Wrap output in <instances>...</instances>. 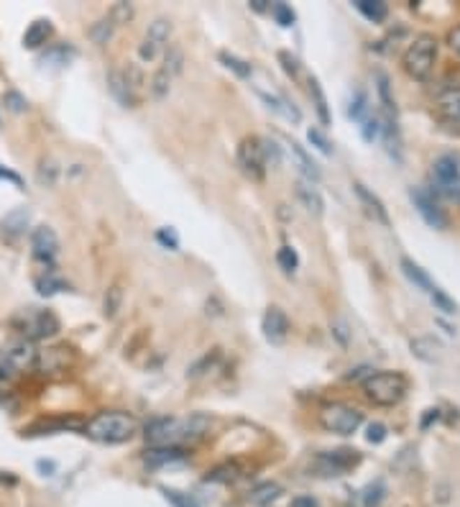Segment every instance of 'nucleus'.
Segmentation results:
<instances>
[{
  "mask_svg": "<svg viewBox=\"0 0 460 507\" xmlns=\"http://www.w3.org/2000/svg\"><path fill=\"white\" fill-rule=\"evenodd\" d=\"M210 428V418L194 412L189 418H156L146 425V440L151 446H171L200 440Z\"/></svg>",
  "mask_w": 460,
  "mask_h": 507,
  "instance_id": "nucleus-1",
  "label": "nucleus"
},
{
  "mask_svg": "<svg viewBox=\"0 0 460 507\" xmlns=\"http://www.w3.org/2000/svg\"><path fill=\"white\" fill-rule=\"evenodd\" d=\"M136 431H138V420L120 410L97 412L95 418L85 425V433L100 443H126L134 438Z\"/></svg>",
  "mask_w": 460,
  "mask_h": 507,
  "instance_id": "nucleus-2",
  "label": "nucleus"
},
{
  "mask_svg": "<svg viewBox=\"0 0 460 507\" xmlns=\"http://www.w3.org/2000/svg\"><path fill=\"white\" fill-rule=\"evenodd\" d=\"M435 60H438V39L432 36V34H419V36H415V41L407 46V52L401 57V64H404V72H407L412 80L424 83V80L432 75Z\"/></svg>",
  "mask_w": 460,
  "mask_h": 507,
  "instance_id": "nucleus-3",
  "label": "nucleus"
},
{
  "mask_svg": "<svg viewBox=\"0 0 460 507\" xmlns=\"http://www.w3.org/2000/svg\"><path fill=\"white\" fill-rule=\"evenodd\" d=\"M409 389V382L404 374L399 372H379L366 377L364 382V392L366 397L371 400L373 405H381V408H391V405H399L404 400Z\"/></svg>",
  "mask_w": 460,
  "mask_h": 507,
  "instance_id": "nucleus-4",
  "label": "nucleus"
},
{
  "mask_svg": "<svg viewBox=\"0 0 460 507\" xmlns=\"http://www.w3.org/2000/svg\"><path fill=\"white\" fill-rule=\"evenodd\" d=\"M430 177H432V187H435L440 195H445L447 200L460 202V154L458 151L440 154V157L432 162Z\"/></svg>",
  "mask_w": 460,
  "mask_h": 507,
  "instance_id": "nucleus-5",
  "label": "nucleus"
},
{
  "mask_svg": "<svg viewBox=\"0 0 460 507\" xmlns=\"http://www.w3.org/2000/svg\"><path fill=\"white\" fill-rule=\"evenodd\" d=\"M319 423L322 428L330 433H338V436H353V433L364 425V412L350 408V405L343 403H333L325 405L319 410Z\"/></svg>",
  "mask_w": 460,
  "mask_h": 507,
  "instance_id": "nucleus-6",
  "label": "nucleus"
},
{
  "mask_svg": "<svg viewBox=\"0 0 460 507\" xmlns=\"http://www.w3.org/2000/svg\"><path fill=\"white\" fill-rule=\"evenodd\" d=\"M361 461L358 451L353 448H338V451H325L312 461V469L317 471L319 477H340L345 471H350L356 464Z\"/></svg>",
  "mask_w": 460,
  "mask_h": 507,
  "instance_id": "nucleus-7",
  "label": "nucleus"
},
{
  "mask_svg": "<svg viewBox=\"0 0 460 507\" xmlns=\"http://www.w3.org/2000/svg\"><path fill=\"white\" fill-rule=\"evenodd\" d=\"M171 36V21L169 18H154L146 29L141 46H138V57L141 62H156L166 52V41Z\"/></svg>",
  "mask_w": 460,
  "mask_h": 507,
  "instance_id": "nucleus-8",
  "label": "nucleus"
},
{
  "mask_svg": "<svg viewBox=\"0 0 460 507\" xmlns=\"http://www.w3.org/2000/svg\"><path fill=\"white\" fill-rule=\"evenodd\" d=\"M238 165L243 169V174H248L251 179H264L266 174V157H264V146H261V139L251 136V139H243L240 146H238Z\"/></svg>",
  "mask_w": 460,
  "mask_h": 507,
  "instance_id": "nucleus-9",
  "label": "nucleus"
},
{
  "mask_svg": "<svg viewBox=\"0 0 460 507\" xmlns=\"http://www.w3.org/2000/svg\"><path fill=\"white\" fill-rule=\"evenodd\" d=\"M409 197L415 202L417 213L424 218V223L432 225V228H438V231L447 228V216L443 213V208L438 205V200H435V195H432L430 190H424V187H412V190H409Z\"/></svg>",
  "mask_w": 460,
  "mask_h": 507,
  "instance_id": "nucleus-10",
  "label": "nucleus"
},
{
  "mask_svg": "<svg viewBox=\"0 0 460 507\" xmlns=\"http://www.w3.org/2000/svg\"><path fill=\"white\" fill-rule=\"evenodd\" d=\"M31 251H34V256L38 261H52L59 254V239H57L54 228H49V225L34 228V233H31Z\"/></svg>",
  "mask_w": 460,
  "mask_h": 507,
  "instance_id": "nucleus-11",
  "label": "nucleus"
},
{
  "mask_svg": "<svg viewBox=\"0 0 460 507\" xmlns=\"http://www.w3.org/2000/svg\"><path fill=\"white\" fill-rule=\"evenodd\" d=\"M261 331H264V338L268 343H284L289 336V318L282 307H268L264 323H261Z\"/></svg>",
  "mask_w": 460,
  "mask_h": 507,
  "instance_id": "nucleus-12",
  "label": "nucleus"
},
{
  "mask_svg": "<svg viewBox=\"0 0 460 507\" xmlns=\"http://www.w3.org/2000/svg\"><path fill=\"white\" fill-rule=\"evenodd\" d=\"M69 364H72V354H69L67 346H54V349L38 351L36 364L34 366L44 374H57V372H64Z\"/></svg>",
  "mask_w": 460,
  "mask_h": 507,
  "instance_id": "nucleus-13",
  "label": "nucleus"
},
{
  "mask_svg": "<svg viewBox=\"0 0 460 507\" xmlns=\"http://www.w3.org/2000/svg\"><path fill=\"white\" fill-rule=\"evenodd\" d=\"M23 331H26L31 338H46V336H52V333H57V331H59V321H57L52 313L38 310V313H29V315H26Z\"/></svg>",
  "mask_w": 460,
  "mask_h": 507,
  "instance_id": "nucleus-14",
  "label": "nucleus"
},
{
  "mask_svg": "<svg viewBox=\"0 0 460 507\" xmlns=\"http://www.w3.org/2000/svg\"><path fill=\"white\" fill-rule=\"evenodd\" d=\"M353 190H356L358 200H361V205H364L366 213H368V216H371L376 223L389 225V213H386L384 202H381L379 195H373L371 190H368L366 185H361V182H356V185H353Z\"/></svg>",
  "mask_w": 460,
  "mask_h": 507,
  "instance_id": "nucleus-15",
  "label": "nucleus"
},
{
  "mask_svg": "<svg viewBox=\"0 0 460 507\" xmlns=\"http://www.w3.org/2000/svg\"><path fill=\"white\" fill-rule=\"evenodd\" d=\"M29 223H31L29 208H15V210H10V213L3 218V221H0V233H3L6 239L15 241L18 236H23V233H26Z\"/></svg>",
  "mask_w": 460,
  "mask_h": 507,
  "instance_id": "nucleus-16",
  "label": "nucleus"
},
{
  "mask_svg": "<svg viewBox=\"0 0 460 507\" xmlns=\"http://www.w3.org/2000/svg\"><path fill=\"white\" fill-rule=\"evenodd\" d=\"M108 90H110L113 97H115L120 105H126V108H134L136 105V90L131 88V83L126 80V72L110 69V75H108Z\"/></svg>",
  "mask_w": 460,
  "mask_h": 507,
  "instance_id": "nucleus-17",
  "label": "nucleus"
},
{
  "mask_svg": "<svg viewBox=\"0 0 460 507\" xmlns=\"http://www.w3.org/2000/svg\"><path fill=\"white\" fill-rule=\"evenodd\" d=\"M297 197L299 202L307 208L310 216H322L325 213V202H322V195L312 187V182H305V179H299L297 182Z\"/></svg>",
  "mask_w": 460,
  "mask_h": 507,
  "instance_id": "nucleus-18",
  "label": "nucleus"
},
{
  "mask_svg": "<svg viewBox=\"0 0 460 507\" xmlns=\"http://www.w3.org/2000/svg\"><path fill=\"white\" fill-rule=\"evenodd\" d=\"M401 272L407 275V279L412 284H417L422 292H427V295H432V292L438 290V284L432 282L430 277H427V272H424L419 264H415L412 259H401Z\"/></svg>",
  "mask_w": 460,
  "mask_h": 507,
  "instance_id": "nucleus-19",
  "label": "nucleus"
},
{
  "mask_svg": "<svg viewBox=\"0 0 460 507\" xmlns=\"http://www.w3.org/2000/svg\"><path fill=\"white\" fill-rule=\"evenodd\" d=\"M36 356L38 351L31 346V343H18L13 349L6 354V364L13 366V369H26V366H34L36 364Z\"/></svg>",
  "mask_w": 460,
  "mask_h": 507,
  "instance_id": "nucleus-20",
  "label": "nucleus"
},
{
  "mask_svg": "<svg viewBox=\"0 0 460 507\" xmlns=\"http://www.w3.org/2000/svg\"><path fill=\"white\" fill-rule=\"evenodd\" d=\"M185 459V451L182 448H171V446H151L146 451V464L149 466H164V464H174Z\"/></svg>",
  "mask_w": 460,
  "mask_h": 507,
  "instance_id": "nucleus-21",
  "label": "nucleus"
},
{
  "mask_svg": "<svg viewBox=\"0 0 460 507\" xmlns=\"http://www.w3.org/2000/svg\"><path fill=\"white\" fill-rule=\"evenodd\" d=\"M412 354L417 359H422V361H440L443 359V346H440L435 338L430 336H422V338H415L412 341Z\"/></svg>",
  "mask_w": 460,
  "mask_h": 507,
  "instance_id": "nucleus-22",
  "label": "nucleus"
},
{
  "mask_svg": "<svg viewBox=\"0 0 460 507\" xmlns=\"http://www.w3.org/2000/svg\"><path fill=\"white\" fill-rule=\"evenodd\" d=\"M384 500H386V485L381 482V479H376V482H371V485H366L364 489L356 494L358 507H379Z\"/></svg>",
  "mask_w": 460,
  "mask_h": 507,
  "instance_id": "nucleus-23",
  "label": "nucleus"
},
{
  "mask_svg": "<svg viewBox=\"0 0 460 507\" xmlns=\"http://www.w3.org/2000/svg\"><path fill=\"white\" fill-rule=\"evenodd\" d=\"M52 36V23L49 21H34L23 34V46L26 49H38L41 44H46V39Z\"/></svg>",
  "mask_w": 460,
  "mask_h": 507,
  "instance_id": "nucleus-24",
  "label": "nucleus"
},
{
  "mask_svg": "<svg viewBox=\"0 0 460 507\" xmlns=\"http://www.w3.org/2000/svg\"><path fill=\"white\" fill-rule=\"evenodd\" d=\"M289 151H292V157H294V162H297L299 172H302V174H305L310 182H317V179H319V167L312 162L310 154H307V151L302 149L297 141H289Z\"/></svg>",
  "mask_w": 460,
  "mask_h": 507,
  "instance_id": "nucleus-25",
  "label": "nucleus"
},
{
  "mask_svg": "<svg viewBox=\"0 0 460 507\" xmlns=\"http://www.w3.org/2000/svg\"><path fill=\"white\" fill-rule=\"evenodd\" d=\"M279 497H282V487L276 485V482H264V485H259L248 494V502L256 507H268L271 502L279 500Z\"/></svg>",
  "mask_w": 460,
  "mask_h": 507,
  "instance_id": "nucleus-26",
  "label": "nucleus"
},
{
  "mask_svg": "<svg viewBox=\"0 0 460 507\" xmlns=\"http://www.w3.org/2000/svg\"><path fill=\"white\" fill-rule=\"evenodd\" d=\"M72 57H75V49L59 44V46L46 49V52L41 54V64H46V67H64V64L72 62Z\"/></svg>",
  "mask_w": 460,
  "mask_h": 507,
  "instance_id": "nucleus-27",
  "label": "nucleus"
},
{
  "mask_svg": "<svg viewBox=\"0 0 460 507\" xmlns=\"http://www.w3.org/2000/svg\"><path fill=\"white\" fill-rule=\"evenodd\" d=\"M438 108L447 120L460 123V90H450V92H445V95H440Z\"/></svg>",
  "mask_w": 460,
  "mask_h": 507,
  "instance_id": "nucleus-28",
  "label": "nucleus"
},
{
  "mask_svg": "<svg viewBox=\"0 0 460 507\" xmlns=\"http://www.w3.org/2000/svg\"><path fill=\"white\" fill-rule=\"evenodd\" d=\"M358 13H364L371 23H381L389 15V8L381 0H356Z\"/></svg>",
  "mask_w": 460,
  "mask_h": 507,
  "instance_id": "nucleus-29",
  "label": "nucleus"
},
{
  "mask_svg": "<svg viewBox=\"0 0 460 507\" xmlns=\"http://www.w3.org/2000/svg\"><path fill=\"white\" fill-rule=\"evenodd\" d=\"M36 290H38V295H44V298H52V295H57V292H64V290H69V284L62 279V277H57V275H44V277H38L36 279Z\"/></svg>",
  "mask_w": 460,
  "mask_h": 507,
  "instance_id": "nucleus-30",
  "label": "nucleus"
},
{
  "mask_svg": "<svg viewBox=\"0 0 460 507\" xmlns=\"http://www.w3.org/2000/svg\"><path fill=\"white\" fill-rule=\"evenodd\" d=\"M310 95H312V100H315V111H317V116H319V120L322 123H330V111H327V97H325V92H322V88H319V83L315 80V77H310Z\"/></svg>",
  "mask_w": 460,
  "mask_h": 507,
  "instance_id": "nucleus-31",
  "label": "nucleus"
},
{
  "mask_svg": "<svg viewBox=\"0 0 460 507\" xmlns=\"http://www.w3.org/2000/svg\"><path fill=\"white\" fill-rule=\"evenodd\" d=\"M171 83H174V77H171L169 72H166V69L159 67V72H156V75L151 77V85H149L151 95H154L156 100L166 97V95H169V90H171Z\"/></svg>",
  "mask_w": 460,
  "mask_h": 507,
  "instance_id": "nucleus-32",
  "label": "nucleus"
},
{
  "mask_svg": "<svg viewBox=\"0 0 460 507\" xmlns=\"http://www.w3.org/2000/svg\"><path fill=\"white\" fill-rule=\"evenodd\" d=\"M113 29H115V21H113L110 15H105V18H100L97 23L89 26V36H92L95 44H108V39L113 36Z\"/></svg>",
  "mask_w": 460,
  "mask_h": 507,
  "instance_id": "nucleus-33",
  "label": "nucleus"
},
{
  "mask_svg": "<svg viewBox=\"0 0 460 507\" xmlns=\"http://www.w3.org/2000/svg\"><path fill=\"white\" fill-rule=\"evenodd\" d=\"M376 88H379V97H381V103H384V111H386V116H391V118H396V103H394V97H391V88H389V77L384 75V72H379L376 75Z\"/></svg>",
  "mask_w": 460,
  "mask_h": 507,
  "instance_id": "nucleus-34",
  "label": "nucleus"
},
{
  "mask_svg": "<svg viewBox=\"0 0 460 507\" xmlns=\"http://www.w3.org/2000/svg\"><path fill=\"white\" fill-rule=\"evenodd\" d=\"M220 62H223L228 69H233L238 77H243V80H245V77H251V72H253L251 64H248L245 60H240V57H236V54L223 52V54H220Z\"/></svg>",
  "mask_w": 460,
  "mask_h": 507,
  "instance_id": "nucleus-35",
  "label": "nucleus"
},
{
  "mask_svg": "<svg viewBox=\"0 0 460 507\" xmlns=\"http://www.w3.org/2000/svg\"><path fill=\"white\" fill-rule=\"evenodd\" d=\"M366 108H368V95H366L364 90H356V95L350 97V103H348V118L364 120Z\"/></svg>",
  "mask_w": 460,
  "mask_h": 507,
  "instance_id": "nucleus-36",
  "label": "nucleus"
},
{
  "mask_svg": "<svg viewBox=\"0 0 460 507\" xmlns=\"http://www.w3.org/2000/svg\"><path fill=\"white\" fill-rule=\"evenodd\" d=\"M57 177H59V167L54 159H41V165H38V182L46 187H54L57 185Z\"/></svg>",
  "mask_w": 460,
  "mask_h": 507,
  "instance_id": "nucleus-37",
  "label": "nucleus"
},
{
  "mask_svg": "<svg viewBox=\"0 0 460 507\" xmlns=\"http://www.w3.org/2000/svg\"><path fill=\"white\" fill-rule=\"evenodd\" d=\"M276 261H279V267L287 272V275H294L297 272V267H299V256H297V251L292 246H282L279 251H276Z\"/></svg>",
  "mask_w": 460,
  "mask_h": 507,
  "instance_id": "nucleus-38",
  "label": "nucleus"
},
{
  "mask_svg": "<svg viewBox=\"0 0 460 507\" xmlns=\"http://www.w3.org/2000/svg\"><path fill=\"white\" fill-rule=\"evenodd\" d=\"M120 303H123V290H120V284H113L110 290L105 292V305H103V313L108 315V318H113V315L120 310Z\"/></svg>",
  "mask_w": 460,
  "mask_h": 507,
  "instance_id": "nucleus-39",
  "label": "nucleus"
},
{
  "mask_svg": "<svg viewBox=\"0 0 460 507\" xmlns=\"http://www.w3.org/2000/svg\"><path fill=\"white\" fill-rule=\"evenodd\" d=\"M330 333H333V338L340 343V346H348L350 338H353V331H350L345 318H335V321L330 323Z\"/></svg>",
  "mask_w": 460,
  "mask_h": 507,
  "instance_id": "nucleus-40",
  "label": "nucleus"
},
{
  "mask_svg": "<svg viewBox=\"0 0 460 507\" xmlns=\"http://www.w3.org/2000/svg\"><path fill=\"white\" fill-rule=\"evenodd\" d=\"M271 15H274L276 23H279V26H284V29L294 26V21H297L294 11H292V8L287 6V3H274V6H271Z\"/></svg>",
  "mask_w": 460,
  "mask_h": 507,
  "instance_id": "nucleus-41",
  "label": "nucleus"
},
{
  "mask_svg": "<svg viewBox=\"0 0 460 507\" xmlns=\"http://www.w3.org/2000/svg\"><path fill=\"white\" fill-rule=\"evenodd\" d=\"M364 141L373 144L376 139L381 136V118L379 116H368V118H364Z\"/></svg>",
  "mask_w": 460,
  "mask_h": 507,
  "instance_id": "nucleus-42",
  "label": "nucleus"
},
{
  "mask_svg": "<svg viewBox=\"0 0 460 507\" xmlns=\"http://www.w3.org/2000/svg\"><path fill=\"white\" fill-rule=\"evenodd\" d=\"M307 139H310V144L315 146L317 151H322V154H333V146H330V141H327V136L319 131V128H310L307 131Z\"/></svg>",
  "mask_w": 460,
  "mask_h": 507,
  "instance_id": "nucleus-43",
  "label": "nucleus"
},
{
  "mask_svg": "<svg viewBox=\"0 0 460 507\" xmlns=\"http://www.w3.org/2000/svg\"><path fill=\"white\" fill-rule=\"evenodd\" d=\"M430 298H432V303H435V307H438V310H443V313H445V315H453L455 310H458L453 300L447 298V295H445V292H443V290H440V287H438V290H435V292H432Z\"/></svg>",
  "mask_w": 460,
  "mask_h": 507,
  "instance_id": "nucleus-44",
  "label": "nucleus"
},
{
  "mask_svg": "<svg viewBox=\"0 0 460 507\" xmlns=\"http://www.w3.org/2000/svg\"><path fill=\"white\" fill-rule=\"evenodd\" d=\"M238 477V466L236 464H225L220 469H215L213 474H208V482H233Z\"/></svg>",
  "mask_w": 460,
  "mask_h": 507,
  "instance_id": "nucleus-45",
  "label": "nucleus"
},
{
  "mask_svg": "<svg viewBox=\"0 0 460 507\" xmlns=\"http://www.w3.org/2000/svg\"><path fill=\"white\" fill-rule=\"evenodd\" d=\"M110 18L115 21V26H118V23H128L134 18V6H131V3H115L110 11Z\"/></svg>",
  "mask_w": 460,
  "mask_h": 507,
  "instance_id": "nucleus-46",
  "label": "nucleus"
},
{
  "mask_svg": "<svg viewBox=\"0 0 460 507\" xmlns=\"http://www.w3.org/2000/svg\"><path fill=\"white\" fill-rule=\"evenodd\" d=\"M261 146H264V157H266V167L271 165H279L282 162V151H279V146H276L274 141H268V139H261Z\"/></svg>",
  "mask_w": 460,
  "mask_h": 507,
  "instance_id": "nucleus-47",
  "label": "nucleus"
},
{
  "mask_svg": "<svg viewBox=\"0 0 460 507\" xmlns=\"http://www.w3.org/2000/svg\"><path fill=\"white\" fill-rule=\"evenodd\" d=\"M164 494H166V500L174 502L177 507H197V502L192 497H187V494L177 492V489H164Z\"/></svg>",
  "mask_w": 460,
  "mask_h": 507,
  "instance_id": "nucleus-48",
  "label": "nucleus"
},
{
  "mask_svg": "<svg viewBox=\"0 0 460 507\" xmlns=\"http://www.w3.org/2000/svg\"><path fill=\"white\" fill-rule=\"evenodd\" d=\"M3 103H6L13 113H23V111H26V100H23V95H18V92H13V90L3 95Z\"/></svg>",
  "mask_w": 460,
  "mask_h": 507,
  "instance_id": "nucleus-49",
  "label": "nucleus"
},
{
  "mask_svg": "<svg viewBox=\"0 0 460 507\" xmlns=\"http://www.w3.org/2000/svg\"><path fill=\"white\" fill-rule=\"evenodd\" d=\"M386 438V425L384 423H371L366 428V440L368 443H381Z\"/></svg>",
  "mask_w": 460,
  "mask_h": 507,
  "instance_id": "nucleus-50",
  "label": "nucleus"
},
{
  "mask_svg": "<svg viewBox=\"0 0 460 507\" xmlns=\"http://www.w3.org/2000/svg\"><path fill=\"white\" fill-rule=\"evenodd\" d=\"M279 60H282V64H284V69H287V75H292V77H299V62L292 57L289 52H279Z\"/></svg>",
  "mask_w": 460,
  "mask_h": 507,
  "instance_id": "nucleus-51",
  "label": "nucleus"
},
{
  "mask_svg": "<svg viewBox=\"0 0 460 507\" xmlns=\"http://www.w3.org/2000/svg\"><path fill=\"white\" fill-rule=\"evenodd\" d=\"M156 239L161 241L164 246H169L171 251H177V249H179V239H177V233H174V231H166V228H161V231L156 233Z\"/></svg>",
  "mask_w": 460,
  "mask_h": 507,
  "instance_id": "nucleus-52",
  "label": "nucleus"
},
{
  "mask_svg": "<svg viewBox=\"0 0 460 507\" xmlns=\"http://www.w3.org/2000/svg\"><path fill=\"white\" fill-rule=\"evenodd\" d=\"M447 44H450V49H453V52L460 57V26H458V29L450 31V34H447Z\"/></svg>",
  "mask_w": 460,
  "mask_h": 507,
  "instance_id": "nucleus-53",
  "label": "nucleus"
},
{
  "mask_svg": "<svg viewBox=\"0 0 460 507\" xmlns=\"http://www.w3.org/2000/svg\"><path fill=\"white\" fill-rule=\"evenodd\" d=\"M36 466H38V471H41L44 477H52V474H54V461H44V459H41Z\"/></svg>",
  "mask_w": 460,
  "mask_h": 507,
  "instance_id": "nucleus-54",
  "label": "nucleus"
},
{
  "mask_svg": "<svg viewBox=\"0 0 460 507\" xmlns=\"http://www.w3.org/2000/svg\"><path fill=\"white\" fill-rule=\"evenodd\" d=\"M292 507H317V502L312 497H297V500H292Z\"/></svg>",
  "mask_w": 460,
  "mask_h": 507,
  "instance_id": "nucleus-55",
  "label": "nucleus"
},
{
  "mask_svg": "<svg viewBox=\"0 0 460 507\" xmlns=\"http://www.w3.org/2000/svg\"><path fill=\"white\" fill-rule=\"evenodd\" d=\"M0 179H10V182H15V185H21V177L10 169H3V167H0Z\"/></svg>",
  "mask_w": 460,
  "mask_h": 507,
  "instance_id": "nucleus-56",
  "label": "nucleus"
},
{
  "mask_svg": "<svg viewBox=\"0 0 460 507\" xmlns=\"http://www.w3.org/2000/svg\"><path fill=\"white\" fill-rule=\"evenodd\" d=\"M251 6L256 8V11H264V8H266V0H251Z\"/></svg>",
  "mask_w": 460,
  "mask_h": 507,
  "instance_id": "nucleus-57",
  "label": "nucleus"
},
{
  "mask_svg": "<svg viewBox=\"0 0 460 507\" xmlns=\"http://www.w3.org/2000/svg\"><path fill=\"white\" fill-rule=\"evenodd\" d=\"M34 507H36V505H34Z\"/></svg>",
  "mask_w": 460,
  "mask_h": 507,
  "instance_id": "nucleus-58",
  "label": "nucleus"
}]
</instances>
